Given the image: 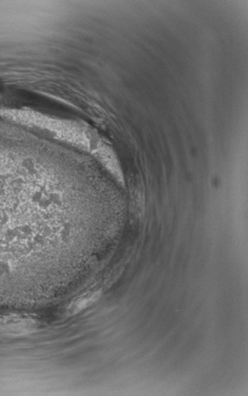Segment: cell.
Instances as JSON below:
<instances>
[{
  "label": "cell",
  "mask_w": 248,
  "mask_h": 396,
  "mask_svg": "<svg viewBox=\"0 0 248 396\" xmlns=\"http://www.w3.org/2000/svg\"><path fill=\"white\" fill-rule=\"evenodd\" d=\"M99 297V293H90V294H87V295L82 297L81 298L78 299L74 304H72V307L70 308L71 312L78 313L81 310H84V308L91 306L93 303L98 301Z\"/></svg>",
  "instance_id": "6da1fadb"
}]
</instances>
